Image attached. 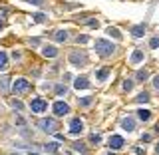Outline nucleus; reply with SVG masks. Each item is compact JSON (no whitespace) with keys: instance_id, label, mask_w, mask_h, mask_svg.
Masks as SVG:
<instances>
[{"instance_id":"obj_1","label":"nucleus","mask_w":159,"mask_h":155,"mask_svg":"<svg viewBox=\"0 0 159 155\" xmlns=\"http://www.w3.org/2000/svg\"><path fill=\"white\" fill-rule=\"evenodd\" d=\"M96 50L102 58H107L116 52V46H113L111 42H107V40H96Z\"/></svg>"},{"instance_id":"obj_2","label":"nucleus","mask_w":159,"mask_h":155,"mask_svg":"<svg viewBox=\"0 0 159 155\" xmlns=\"http://www.w3.org/2000/svg\"><path fill=\"white\" fill-rule=\"evenodd\" d=\"M30 107H32L34 113H42V112H46V109H48V103L44 102L42 98H34L32 102H30Z\"/></svg>"},{"instance_id":"obj_3","label":"nucleus","mask_w":159,"mask_h":155,"mask_svg":"<svg viewBox=\"0 0 159 155\" xmlns=\"http://www.w3.org/2000/svg\"><path fill=\"white\" fill-rule=\"evenodd\" d=\"M38 127H42L44 131H48V133H54L58 129V123L54 121V119H40V121H38Z\"/></svg>"},{"instance_id":"obj_4","label":"nucleus","mask_w":159,"mask_h":155,"mask_svg":"<svg viewBox=\"0 0 159 155\" xmlns=\"http://www.w3.org/2000/svg\"><path fill=\"white\" fill-rule=\"evenodd\" d=\"M82 131H84V123H82V119L74 117L72 121H70V133H72V135H80Z\"/></svg>"},{"instance_id":"obj_5","label":"nucleus","mask_w":159,"mask_h":155,"mask_svg":"<svg viewBox=\"0 0 159 155\" xmlns=\"http://www.w3.org/2000/svg\"><path fill=\"white\" fill-rule=\"evenodd\" d=\"M28 88H30V84H28V80H24V78L16 80V82L12 84V89H14L16 93H22V92H26Z\"/></svg>"},{"instance_id":"obj_6","label":"nucleus","mask_w":159,"mask_h":155,"mask_svg":"<svg viewBox=\"0 0 159 155\" xmlns=\"http://www.w3.org/2000/svg\"><path fill=\"white\" fill-rule=\"evenodd\" d=\"M54 113H56V116H66V113H70V106L66 102H56L54 103Z\"/></svg>"},{"instance_id":"obj_7","label":"nucleus","mask_w":159,"mask_h":155,"mask_svg":"<svg viewBox=\"0 0 159 155\" xmlns=\"http://www.w3.org/2000/svg\"><path fill=\"white\" fill-rule=\"evenodd\" d=\"M70 62H72L74 66H84V64L88 62V56H86V54H78V52H74L72 56H70Z\"/></svg>"},{"instance_id":"obj_8","label":"nucleus","mask_w":159,"mask_h":155,"mask_svg":"<svg viewBox=\"0 0 159 155\" xmlns=\"http://www.w3.org/2000/svg\"><path fill=\"white\" fill-rule=\"evenodd\" d=\"M109 147L111 149H121L123 147V137L121 135H111L109 137Z\"/></svg>"},{"instance_id":"obj_9","label":"nucleus","mask_w":159,"mask_h":155,"mask_svg":"<svg viewBox=\"0 0 159 155\" xmlns=\"http://www.w3.org/2000/svg\"><path fill=\"white\" fill-rule=\"evenodd\" d=\"M121 127L125 129V131H133V129H135V121H133L131 117H123L121 119Z\"/></svg>"},{"instance_id":"obj_10","label":"nucleus","mask_w":159,"mask_h":155,"mask_svg":"<svg viewBox=\"0 0 159 155\" xmlns=\"http://www.w3.org/2000/svg\"><path fill=\"white\" fill-rule=\"evenodd\" d=\"M42 54H44L46 58H54V56H58V50L54 48V46H44V48H42Z\"/></svg>"},{"instance_id":"obj_11","label":"nucleus","mask_w":159,"mask_h":155,"mask_svg":"<svg viewBox=\"0 0 159 155\" xmlns=\"http://www.w3.org/2000/svg\"><path fill=\"white\" fill-rule=\"evenodd\" d=\"M74 86H76L78 89H86V88H89V82H88V78H76Z\"/></svg>"},{"instance_id":"obj_12","label":"nucleus","mask_w":159,"mask_h":155,"mask_svg":"<svg viewBox=\"0 0 159 155\" xmlns=\"http://www.w3.org/2000/svg\"><path fill=\"white\" fill-rule=\"evenodd\" d=\"M54 40H56V42H66V40H68V32H66V30H58V32H54Z\"/></svg>"},{"instance_id":"obj_13","label":"nucleus","mask_w":159,"mask_h":155,"mask_svg":"<svg viewBox=\"0 0 159 155\" xmlns=\"http://www.w3.org/2000/svg\"><path fill=\"white\" fill-rule=\"evenodd\" d=\"M131 34H133L135 38H141L143 34H145V26H143V24H139V26H133V28H131Z\"/></svg>"},{"instance_id":"obj_14","label":"nucleus","mask_w":159,"mask_h":155,"mask_svg":"<svg viewBox=\"0 0 159 155\" xmlns=\"http://www.w3.org/2000/svg\"><path fill=\"white\" fill-rule=\"evenodd\" d=\"M141 60H143V50H135L131 54V64H139Z\"/></svg>"},{"instance_id":"obj_15","label":"nucleus","mask_w":159,"mask_h":155,"mask_svg":"<svg viewBox=\"0 0 159 155\" xmlns=\"http://www.w3.org/2000/svg\"><path fill=\"white\" fill-rule=\"evenodd\" d=\"M137 117L141 119V121H147V119L151 117V112H149V109H139V112H137Z\"/></svg>"},{"instance_id":"obj_16","label":"nucleus","mask_w":159,"mask_h":155,"mask_svg":"<svg viewBox=\"0 0 159 155\" xmlns=\"http://www.w3.org/2000/svg\"><path fill=\"white\" fill-rule=\"evenodd\" d=\"M6 68H8V56L4 52H0V72L6 70Z\"/></svg>"},{"instance_id":"obj_17","label":"nucleus","mask_w":159,"mask_h":155,"mask_svg":"<svg viewBox=\"0 0 159 155\" xmlns=\"http://www.w3.org/2000/svg\"><path fill=\"white\" fill-rule=\"evenodd\" d=\"M107 34H109V36H113L116 40H121V32H119L117 28H111V26H109L107 28Z\"/></svg>"},{"instance_id":"obj_18","label":"nucleus","mask_w":159,"mask_h":155,"mask_svg":"<svg viewBox=\"0 0 159 155\" xmlns=\"http://www.w3.org/2000/svg\"><path fill=\"white\" fill-rule=\"evenodd\" d=\"M135 99H137L139 103H147V102H149L151 98H149V93H147V92H141V93H139V96H137Z\"/></svg>"},{"instance_id":"obj_19","label":"nucleus","mask_w":159,"mask_h":155,"mask_svg":"<svg viewBox=\"0 0 159 155\" xmlns=\"http://www.w3.org/2000/svg\"><path fill=\"white\" fill-rule=\"evenodd\" d=\"M44 149L50 153H58V143H48V145H44Z\"/></svg>"},{"instance_id":"obj_20","label":"nucleus","mask_w":159,"mask_h":155,"mask_svg":"<svg viewBox=\"0 0 159 155\" xmlns=\"http://www.w3.org/2000/svg\"><path fill=\"white\" fill-rule=\"evenodd\" d=\"M107 74H109V70H107V68H103V70H99V72H98V80H102V82H103V80H106V78H107Z\"/></svg>"},{"instance_id":"obj_21","label":"nucleus","mask_w":159,"mask_h":155,"mask_svg":"<svg viewBox=\"0 0 159 155\" xmlns=\"http://www.w3.org/2000/svg\"><path fill=\"white\" fill-rule=\"evenodd\" d=\"M93 102V99L92 98H82V99H80V106H84V107H88L89 106V103H92Z\"/></svg>"},{"instance_id":"obj_22","label":"nucleus","mask_w":159,"mask_h":155,"mask_svg":"<svg viewBox=\"0 0 159 155\" xmlns=\"http://www.w3.org/2000/svg\"><path fill=\"white\" fill-rule=\"evenodd\" d=\"M147 76H149V74L145 72V70H139V72H137V80H147Z\"/></svg>"},{"instance_id":"obj_23","label":"nucleus","mask_w":159,"mask_h":155,"mask_svg":"<svg viewBox=\"0 0 159 155\" xmlns=\"http://www.w3.org/2000/svg\"><path fill=\"white\" fill-rule=\"evenodd\" d=\"M89 141H92V143H99V141H102V137H99L98 133H92V135H89Z\"/></svg>"},{"instance_id":"obj_24","label":"nucleus","mask_w":159,"mask_h":155,"mask_svg":"<svg viewBox=\"0 0 159 155\" xmlns=\"http://www.w3.org/2000/svg\"><path fill=\"white\" fill-rule=\"evenodd\" d=\"M131 88H133V82H131V80H125V82H123V89H125V92H129Z\"/></svg>"},{"instance_id":"obj_25","label":"nucleus","mask_w":159,"mask_h":155,"mask_svg":"<svg viewBox=\"0 0 159 155\" xmlns=\"http://www.w3.org/2000/svg\"><path fill=\"white\" fill-rule=\"evenodd\" d=\"M44 18H46V16H44L42 12H40V14H34V22H44Z\"/></svg>"},{"instance_id":"obj_26","label":"nucleus","mask_w":159,"mask_h":155,"mask_svg":"<svg viewBox=\"0 0 159 155\" xmlns=\"http://www.w3.org/2000/svg\"><path fill=\"white\" fill-rule=\"evenodd\" d=\"M149 46H151V48H159V38H153L151 42H149Z\"/></svg>"},{"instance_id":"obj_27","label":"nucleus","mask_w":159,"mask_h":155,"mask_svg":"<svg viewBox=\"0 0 159 155\" xmlns=\"http://www.w3.org/2000/svg\"><path fill=\"white\" fill-rule=\"evenodd\" d=\"M6 82H8L6 78H4V80H0V89H6V88H8V84H6Z\"/></svg>"},{"instance_id":"obj_28","label":"nucleus","mask_w":159,"mask_h":155,"mask_svg":"<svg viewBox=\"0 0 159 155\" xmlns=\"http://www.w3.org/2000/svg\"><path fill=\"white\" fill-rule=\"evenodd\" d=\"M88 42V36H78V44H86Z\"/></svg>"},{"instance_id":"obj_29","label":"nucleus","mask_w":159,"mask_h":155,"mask_svg":"<svg viewBox=\"0 0 159 155\" xmlns=\"http://www.w3.org/2000/svg\"><path fill=\"white\" fill-rule=\"evenodd\" d=\"M153 86H155V89H159V76L153 78Z\"/></svg>"},{"instance_id":"obj_30","label":"nucleus","mask_w":159,"mask_h":155,"mask_svg":"<svg viewBox=\"0 0 159 155\" xmlns=\"http://www.w3.org/2000/svg\"><path fill=\"white\" fill-rule=\"evenodd\" d=\"M56 92H58V93H66V88H64V86H58Z\"/></svg>"},{"instance_id":"obj_31","label":"nucleus","mask_w":159,"mask_h":155,"mask_svg":"<svg viewBox=\"0 0 159 155\" xmlns=\"http://www.w3.org/2000/svg\"><path fill=\"white\" fill-rule=\"evenodd\" d=\"M30 4H34V6H40V4H42V0H28Z\"/></svg>"},{"instance_id":"obj_32","label":"nucleus","mask_w":159,"mask_h":155,"mask_svg":"<svg viewBox=\"0 0 159 155\" xmlns=\"http://www.w3.org/2000/svg\"><path fill=\"white\" fill-rule=\"evenodd\" d=\"M88 24H89V26H93V28H98V20H88Z\"/></svg>"},{"instance_id":"obj_33","label":"nucleus","mask_w":159,"mask_h":155,"mask_svg":"<svg viewBox=\"0 0 159 155\" xmlns=\"http://www.w3.org/2000/svg\"><path fill=\"white\" fill-rule=\"evenodd\" d=\"M133 153H135V155H143V149H139V147H135V149H133Z\"/></svg>"},{"instance_id":"obj_34","label":"nucleus","mask_w":159,"mask_h":155,"mask_svg":"<svg viewBox=\"0 0 159 155\" xmlns=\"http://www.w3.org/2000/svg\"><path fill=\"white\" fill-rule=\"evenodd\" d=\"M149 139H151V135H147V133H145V135H141V141H145V143H147Z\"/></svg>"},{"instance_id":"obj_35","label":"nucleus","mask_w":159,"mask_h":155,"mask_svg":"<svg viewBox=\"0 0 159 155\" xmlns=\"http://www.w3.org/2000/svg\"><path fill=\"white\" fill-rule=\"evenodd\" d=\"M155 151H157V153H159V143H157V147H155Z\"/></svg>"},{"instance_id":"obj_36","label":"nucleus","mask_w":159,"mask_h":155,"mask_svg":"<svg viewBox=\"0 0 159 155\" xmlns=\"http://www.w3.org/2000/svg\"><path fill=\"white\" fill-rule=\"evenodd\" d=\"M0 28H2V22H0Z\"/></svg>"}]
</instances>
